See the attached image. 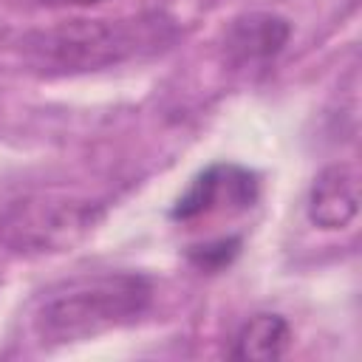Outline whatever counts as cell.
Returning <instances> with one entry per match:
<instances>
[{"instance_id": "6da1fadb", "label": "cell", "mask_w": 362, "mask_h": 362, "mask_svg": "<svg viewBox=\"0 0 362 362\" xmlns=\"http://www.w3.org/2000/svg\"><path fill=\"white\" fill-rule=\"evenodd\" d=\"M153 300V286L136 272L76 274L48 288L34 314L31 328L42 345H71L93 339L110 328L139 320Z\"/></svg>"}, {"instance_id": "8992f818", "label": "cell", "mask_w": 362, "mask_h": 362, "mask_svg": "<svg viewBox=\"0 0 362 362\" xmlns=\"http://www.w3.org/2000/svg\"><path fill=\"white\" fill-rule=\"evenodd\" d=\"M288 37H291V25L286 17L272 11H249L232 20L223 40V51L226 59L235 65L266 62L283 51Z\"/></svg>"}, {"instance_id": "ba28073f", "label": "cell", "mask_w": 362, "mask_h": 362, "mask_svg": "<svg viewBox=\"0 0 362 362\" xmlns=\"http://www.w3.org/2000/svg\"><path fill=\"white\" fill-rule=\"evenodd\" d=\"M240 240L238 238H221L215 243H204V246H192L189 249V260L201 269H223L232 263V257L238 255Z\"/></svg>"}, {"instance_id": "9c48e42d", "label": "cell", "mask_w": 362, "mask_h": 362, "mask_svg": "<svg viewBox=\"0 0 362 362\" xmlns=\"http://www.w3.org/2000/svg\"><path fill=\"white\" fill-rule=\"evenodd\" d=\"M45 6H93V3H102V0H40Z\"/></svg>"}, {"instance_id": "277c9868", "label": "cell", "mask_w": 362, "mask_h": 362, "mask_svg": "<svg viewBox=\"0 0 362 362\" xmlns=\"http://www.w3.org/2000/svg\"><path fill=\"white\" fill-rule=\"evenodd\" d=\"M260 198V181L249 167L212 164L192 178L187 192L170 209L173 221H198L215 212H246Z\"/></svg>"}, {"instance_id": "5b68a950", "label": "cell", "mask_w": 362, "mask_h": 362, "mask_svg": "<svg viewBox=\"0 0 362 362\" xmlns=\"http://www.w3.org/2000/svg\"><path fill=\"white\" fill-rule=\"evenodd\" d=\"M308 221L320 229H345L359 212V175L354 164H328L320 170L305 201Z\"/></svg>"}, {"instance_id": "52a82bcc", "label": "cell", "mask_w": 362, "mask_h": 362, "mask_svg": "<svg viewBox=\"0 0 362 362\" xmlns=\"http://www.w3.org/2000/svg\"><path fill=\"white\" fill-rule=\"evenodd\" d=\"M288 342H291V328H288L286 317H280V314H255L235 334L229 356L232 359L272 362V359H280L288 351Z\"/></svg>"}, {"instance_id": "3957f363", "label": "cell", "mask_w": 362, "mask_h": 362, "mask_svg": "<svg viewBox=\"0 0 362 362\" xmlns=\"http://www.w3.org/2000/svg\"><path fill=\"white\" fill-rule=\"evenodd\" d=\"M99 218L96 204L65 195H28L0 212V243L17 255L62 252L82 240Z\"/></svg>"}, {"instance_id": "7a4b0ae2", "label": "cell", "mask_w": 362, "mask_h": 362, "mask_svg": "<svg viewBox=\"0 0 362 362\" xmlns=\"http://www.w3.org/2000/svg\"><path fill=\"white\" fill-rule=\"evenodd\" d=\"M170 25L158 14L127 20H74L25 37V54L45 71H93L153 51Z\"/></svg>"}]
</instances>
